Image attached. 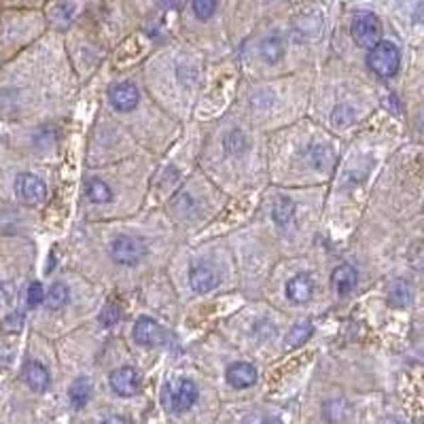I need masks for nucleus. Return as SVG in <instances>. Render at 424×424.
Returning <instances> with one entry per match:
<instances>
[{"mask_svg": "<svg viewBox=\"0 0 424 424\" xmlns=\"http://www.w3.org/2000/svg\"><path fill=\"white\" fill-rule=\"evenodd\" d=\"M369 68L380 74V77H392L399 70V62H401V53L397 49L395 43L390 41H378L367 55Z\"/></svg>", "mask_w": 424, "mask_h": 424, "instance_id": "obj_1", "label": "nucleus"}, {"mask_svg": "<svg viewBox=\"0 0 424 424\" xmlns=\"http://www.w3.org/2000/svg\"><path fill=\"white\" fill-rule=\"evenodd\" d=\"M352 39L357 41V45L371 49L380 39H382V24L380 20L369 13V11H361L355 15L352 20Z\"/></svg>", "mask_w": 424, "mask_h": 424, "instance_id": "obj_2", "label": "nucleus"}, {"mask_svg": "<svg viewBox=\"0 0 424 424\" xmlns=\"http://www.w3.org/2000/svg\"><path fill=\"white\" fill-rule=\"evenodd\" d=\"M145 253H147L145 242L140 238H134V236H117L111 242V257L115 263H121V265L140 263Z\"/></svg>", "mask_w": 424, "mask_h": 424, "instance_id": "obj_3", "label": "nucleus"}, {"mask_svg": "<svg viewBox=\"0 0 424 424\" xmlns=\"http://www.w3.org/2000/svg\"><path fill=\"white\" fill-rule=\"evenodd\" d=\"M197 397H199V390L191 380H178L176 384L168 388V407L174 413H183L195 405Z\"/></svg>", "mask_w": 424, "mask_h": 424, "instance_id": "obj_4", "label": "nucleus"}, {"mask_svg": "<svg viewBox=\"0 0 424 424\" xmlns=\"http://www.w3.org/2000/svg\"><path fill=\"white\" fill-rule=\"evenodd\" d=\"M168 331L149 316H143L134 325V340L140 346H159L168 342Z\"/></svg>", "mask_w": 424, "mask_h": 424, "instance_id": "obj_5", "label": "nucleus"}, {"mask_svg": "<svg viewBox=\"0 0 424 424\" xmlns=\"http://www.w3.org/2000/svg\"><path fill=\"white\" fill-rule=\"evenodd\" d=\"M15 193L26 204H43L47 199V187H45V183L39 176L30 174V172H24V174L18 176V180H15Z\"/></svg>", "mask_w": 424, "mask_h": 424, "instance_id": "obj_6", "label": "nucleus"}, {"mask_svg": "<svg viewBox=\"0 0 424 424\" xmlns=\"http://www.w3.org/2000/svg\"><path fill=\"white\" fill-rule=\"evenodd\" d=\"M109 100L113 104V109L119 113H130L134 111L138 102H140V93L136 89L134 83H117L111 87L109 91Z\"/></svg>", "mask_w": 424, "mask_h": 424, "instance_id": "obj_7", "label": "nucleus"}, {"mask_svg": "<svg viewBox=\"0 0 424 424\" xmlns=\"http://www.w3.org/2000/svg\"><path fill=\"white\" fill-rule=\"evenodd\" d=\"M109 384H111V388H113L115 395H119V397H134L138 392V388H140V378H138V373H136L134 367H121V369H117V371L111 373Z\"/></svg>", "mask_w": 424, "mask_h": 424, "instance_id": "obj_8", "label": "nucleus"}, {"mask_svg": "<svg viewBox=\"0 0 424 424\" xmlns=\"http://www.w3.org/2000/svg\"><path fill=\"white\" fill-rule=\"evenodd\" d=\"M189 284L195 293L204 295V293H210L212 289L219 286V276L215 272V267L208 265V263H197L191 267L189 272Z\"/></svg>", "mask_w": 424, "mask_h": 424, "instance_id": "obj_9", "label": "nucleus"}, {"mask_svg": "<svg viewBox=\"0 0 424 424\" xmlns=\"http://www.w3.org/2000/svg\"><path fill=\"white\" fill-rule=\"evenodd\" d=\"M303 157H305V161L314 168V170H331V166H333V161H336V153H333V149L329 147V145H310L305 151H303Z\"/></svg>", "mask_w": 424, "mask_h": 424, "instance_id": "obj_10", "label": "nucleus"}, {"mask_svg": "<svg viewBox=\"0 0 424 424\" xmlns=\"http://www.w3.org/2000/svg\"><path fill=\"white\" fill-rule=\"evenodd\" d=\"M314 295V282L307 274H297L286 284V297L293 303H307Z\"/></svg>", "mask_w": 424, "mask_h": 424, "instance_id": "obj_11", "label": "nucleus"}, {"mask_svg": "<svg viewBox=\"0 0 424 424\" xmlns=\"http://www.w3.org/2000/svg\"><path fill=\"white\" fill-rule=\"evenodd\" d=\"M225 378L234 388H249L257 382V369L251 363H234L227 367Z\"/></svg>", "mask_w": 424, "mask_h": 424, "instance_id": "obj_12", "label": "nucleus"}, {"mask_svg": "<svg viewBox=\"0 0 424 424\" xmlns=\"http://www.w3.org/2000/svg\"><path fill=\"white\" fill-rule=\"evenodd\" d=\"M24 380L26 384L34 390V392H45L49 388V373L47 369L37 363V361H28L24 367Z\"/></svg>", "mask_w": 424, "mask_h": 424, "instance_id": "obj_13", "label": "nucleus"}, {"mask_svg": "<svg viewBox=\"0 0 424 424\" xmlns=\"http://www.w3.org/2000/svg\"><path fill=\"white\" fill-rule=\"evenodd\" d=\"M357 270L352 265H340L338 270H333L331 274V282H333V289L340 293V295H348L352 293V289L357 286Z\"/></svg>", "mask_w": 424, "mask_h": 424, "instance_id": "obj_14", "label": "nucleus"}, {"mask_svg": "<svg viewBox=\"0 0 424 424\" xmlns=\"http://www.w3.org/2000/svg\"><path fill=\"white\" fill-rule=\"evenodd\" d=\"M68 397H70V403L74 409H81L87 405L89 397H91V382L87 378H79L72 382L70 390H68Z\"/></svg>", "mask_w": 424, "mask_h": 424, "instance_id": "obj_15", "label": "nucleus"}, {"mask_svg": "<svg viewBox=\"0 0 424 424\" xmlns=\"http://www.w3.org/2000/svg\"><path fill=\"white\" fill-rule=\"evenodd\" d=\"M293 217H295V204L289 197H278L272 208V219L276 221V225L286 227L293 221Z\"/></svg>", "mask_w": 424, "mask_h": 424, "instance_id": "obj_16", "label": "nucleus"}, {"mask_svg": "<svg viewBox=\"0 0 424 424\" xmlns=\"http://www.w3.org/2000/svg\"><path fill=\"white\" fill-rule=\"evenodd\" d=\"M85 193H87V197H89L91 204H106V201H111V197H113L111 187L106 185L104 180H100V178H91L87 183Z\"/></svg>", "mask_w": 424, "mask_h": 424, "instance_id": "obj_17", "label": "nucleus"}, {"mask_svg": "<svg viewBox=\"0 0 424 424\" xmlns=\"http://www.w3.org/2000/svg\"><path fill=\"white\" fill-rule=\"evenodd\" d=\"M259 49H261V58H263L265 62H270V64L280 62L282 55H284V45H282V41H280L278 37H267V39H263Z\"/></svg>", "mask_w": 424, "mask_h": 424, "instance_id": "obj_18", "label": "nucleus"}, {"mask_svg": "<svg viewBox=\"0 0 424 424\" xmlns=\"http://www.w3.org/2000/svg\"><path fill=\"white\" fill-rule=\"evenodd\" d=\"M68 299H70V291H68V286L64 282L51 284L49 293L45 295V303H47L49 310H62L68 303Z\"/></svg>", "mask_w": 424, "mask_h": 424, "instance_id": "obj_19", "label": "nucleus"}, {"mask_svg": "<svg viewBox=\"0 0 424 424\" xmlns=\"http://www.w3.org/2000/svg\"><path fill=\"white\" fill-rule=\"evenodd\" d=\"M388 299H390L392 305H407L409 299H411V286H409V282H405L401 278L395 280L390 284V289H388Z\"/></svg>", "mask_w": 424, "mask_h": 424, "instance_id": "obj_20", "label": "nucleus"}, {"mask_svg": "<svg viewBox=\"0 0 424 424\" xmlns=\"http://www.w3.org/2000/svg\"><path fill=\"white\" fill-rule=\"evenodd\" d=\"M312 331H314L312 323H299V325H295V327L291 329V333H289L284 346H286V348H299V346H303L305 340L312 336Z\"/></svg>", "mask_w": 424, "mask_h": 424, "instance_id": "obj_21", "label": "nucleus"}, {"mask_svg": "<svg viewBox=\"0 0 424 424\" xmlns=\"http://www.w3.org/2000/svg\"><path fill=\"white\" fill-rule=\"evenodd\" d=\"M331 121L336 128H348L357 121V113H355V109H350L348 104H340V106H336Z\"/></svg>", "mask_w": 424, "mask_h": 424, "instance_id": "obj_22", "label": "nucleus"}, {"mask_svg": "<svg viewBox=\"0 0 424 424\" xmlns=\"http://www.w3.org/2000/svg\"><path fill=\"white\" fill-rule=\"evenodd\" d=\"M191 7L197 20L206 22L215 15L217 7H219V0H191Z\"/></svg>", "mask_w": 424, "mask_h": 424, "instance_id": "obj_23", "label": "nucleus"}, {"mask_svg": "<svg viewBox=\"0 0 424 424\" xmlns=\"http://www.w3.org/2000/svg\"><path fill=\"white\" fill-rule=\"evenodd\" d=\"M119 318H121V312H119V307L115 303H109L100 312V323L104 327H113L115 323H119Z\"/></svg>", "mask_w": 424, "mask_h": 424, "instance_id": "obj_24", "label": "nucleus"}, {"mask_svg": "<svg viewBox=\"0 0 424 424\" xmlns=\"http://www.w3.org/2000/svg\"><path fill=\"white\" fill-rule=\"evenodd\" d=\"M26 299H28V305L30 307H37L45 301V291H43V284L41 282H30L28 286V293H26Z\"/></svg>", "mask_w": 424, "mask_h": 424, "instance_id": "obj_25", "label": "nucleus"}, {"mask_svg": "<svg viewBox=\"0 0 424 424\" xmlns=\"http://www.w3.org/2000/svg\"><path fill=\"white\" fill-rule=\"evenodd\" d=\"M244 149H246V140L240 132H232L225 138V151L227 153H242Z\"/></svg>", "mask_w": 424, "mask_h": 424, "instance_id": "obj_26", "label": "nucleus"}, {"mask_svg": "<svg viewBox=\"0 0 424 424\" xmlns=\"http://www.w3.org/2000/svg\"><path fill=\"white\" fill-rule=\"evenodd\" d=\"M253 336H255L257 340H270V338L276 336V325H272L270 321H259V323H255V327H253Z\"/></svg>", "mask_w": 424, "mask_h": 424, "instance_id": "obj_27", "label": "nucleus"}, {"mask_svg": "<svg viewBox=\"0 0 424 424\" xmlns=\"http://www.w3.org/2000/svg\"><path fill=\"white\" fill-rule=\"evenodd\" d=\"M22 325H24V316H22V314H9L5 321H3V327H5L7 331H11V333L20 331Z\"/></svg>", "mask_w": 424, "mask_h": 424, "instance_id": "obj_28", "label": "nucleus"}, {"mask_svg": "<svg viewBox=\"0 0 424 424\" xmlns=\"http://www.w3.org/2000/svg\"><path fill=\"white\" fill-rule=\"evenodd\" d=\"M100 424H130L124 416H109V418H104Z\"/></svg>", "mask_w": 424, "mask_h": 424, "instance_id": "obj_29", "label": "nucleus"}, {"mask_svg": "<svg viewBox=\"0 0 424 424\" xmlns=\"http://www.w3.org/2000/svg\"><path fill=\"white\" fill-rule=\"evenodd\" d=\"M183 3H185V0H164L166 7H180Z\"/></svg>", "mask_w": 424, "mask_h": 424, "instance_id": "obj_30", "label": "nucleus"}, {"mask_svg": "<svg viewBox=\"0 0 424 424\" xmlns=\"http://www.w3.org/2000/svg\"><path fill=\"white\" fill-rule=\"evenodd\" d=\"M263 424H282V420L280 418H265Z\"/></svg>", "mask_w": 424, "mask_h": 424, "instance_id": "obj_31", "label": "nucleus"}]
</instances>
